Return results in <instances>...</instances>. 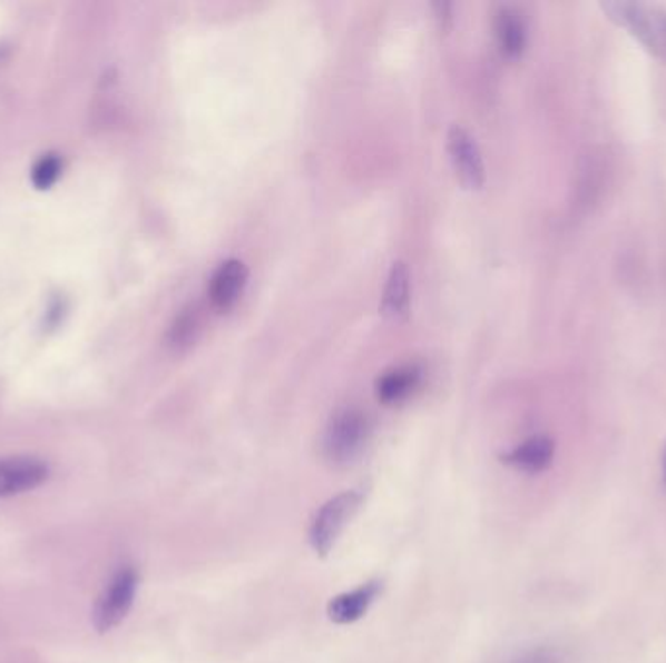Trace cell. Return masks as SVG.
Instances as JSON below:
<instances>
[{
    "instance_id": "6da1fadb",
    "label": "cell",
    "mask_w": 666,
    "mask_h": 663,
    "mask_svg": "<svg viewBox=\"0 0 666 663\" xmlns=\"http://www.w3.org/2000/svg\"><path fill=\"white\" fill-rule=\"evenodd\" d=\"M606 14L666 62V10L644 2H605Z\"/></svg>"
},
{
    "instance_id": "7a4b0ae2",
    "label": "cell",
    "mask_w": 666,
    "mask_h": 663,
    "mask_svg": "<svg viewBox=\"0 0 666 663\" xmlns=\"http://www.w3.org/2000/svg\"><path fill=\"white\" fill-rule=\"evenodd\" d=\"M371 434V423L363 410L341 409L333 415L324 434V454L335 465H347L361 455Z\"/></svg>"
},
{
    "instance_id": "3957f363",
    "label": "cell",
    "mask_w": 666,
    "mask_h": 663,
    "mask_svg": "<svg viewBox=\"0 0 666 663\" xmlns=\"http://www.w3.org/2000/svg\"><path fill=\"white\" fill-rule=\"evenodd\" d=\"M139 590V574L133 566H124L111 576L94 605L92 621L98 633H109L129 615Z\"/></svg>"
},
{
    "instance_id": "277c9868",
    "label": "cell",
    "mask_w": 666,
    "mask_h": 663,
    "mask_svg": "<svg viewBox=\"0 0 666 663\" xmlns=\"http://www.w3.org/2000/svg\"><path fill=\"white\" fill-rule=\"evenodd\" d=\"M363 504V494L356 491L337 494L319 509L311 525V545L320 556H326L335 543L340 540L341 533L347 527L351 517L355 516L356 509Z\"/></svg>"
},
{
    "instance_id": "5b68a950",
    "label": "cell",
    "mask_w": 666,
    "mask_h": 663,
    "mask_svg": "<svg viewBox=\"0 0 666 663\" xmlns=\"http://www.w3.org/2000/svg\"><path fill=\"white\" fill-rule=\"evenodd\" d=\"M49 478V465L36 455L0 457V498L30 493Z\"/></svg>"
},
{
    "instance_id": "8992f818",
    "label": "cell",
    "mask_w": 666,
    "mask_h": 663,
    "mask_svg": "<svg viewBox=\"0 0 666 663\" xmlns=\"http://www.w3.org/2000/svg\"><path fill=\"white\" fill-rule=\"evenodd\" d=\"M450 160L454 170L468 187H481L486 181V166L481 158L480 148L472 139V135L460 125H452L449 131Z\"/></svg>"
},
{
    "instance_id": "52a82bcc",
    "label": "cell",
    "mask_w": 666,
    "mask_h": 663,
    "mask_svg": "<svg viewBox=\"0 0 666 663\" xmlns=\"http://www.w3.org/2000/svg\"><path fill=\"white\" fill-rule=\"evenodd\" d=\"M380 592H382V584L374 580L356 587L353 592L337 595L327 605V617L335 625H351L366 615V611L371 610L372 603L376 602Z\"/></svg>"
},
{
    "instance_id": "ba28073f",
    "label": "cell",
    "mask_w": 666,
    "mask_h": 663,
    "mask_svg": "<svg viewBox=\"0 0 666 663\" xmlns=\"http://www.w3.org/2000/svg\"><path fill=\"white\" fill-rule=\"evenodd\" d=\"M248 280V269L244 263L238 259H228V261L221 263L215 275L210 278L209 296L210 301L217 308L226 309L233 306L234 301L238 300L244 286Z\"/></svg>"
},
{
    "instance_id": "9c48e42d",
    "label": "cell",
    "mask_w": 666,
    "mask_h": 663,
    "mask_svg": "<svg viewBox=\"0 0 666 663\" xmlns=\"http://www.w3.org/2000/svg\"><path fill=\"white\" fill-rule=\"evenodd\" d=\"M556 454V444L548 436H532L517 447H512L509 454L503 455V462L509 463L515 469L522 473H542L550 467Z\"/></svg>"
},
{
    "instance_id": "30bf717a",
    "label": "cell",
    "mask_w": 666,
    "mask_h": 663,
    "mask_svg": "<svg viewBox=\"0 0 666 663\" xmlns=\"http://www.w3.org/2000/svg\"><path fill=\"white\" fill-rule=\"evenodd\" d=\"M411 300V277L408 265L403 261H395L388 275L384 296L380 309L390 319H400L408 314Z\"/></svg>"
},
{
    "instance_id": "8fae6325",
    "label": "cell",
    "mask_w": 666,
    "mask_h": 663,
    "mask_svg": "<svg viewBox=\"0 0 666 663\" xmlns=\"http://www.w3.org/2000/svg\"><path fill=\"white\" fill-rule=\"evenodd\" d=\"M497 39L505 55L519 57L527 47V23L517 8L503 7L497 12Z\"/></svg>"
},
{
    "instance_id": "7c38bea8",
    "label": "cell",
    "mask_w": 666,
    "mask_h": 663,
    "mask_svg": "<svg viewBox=\"0 0 666 663\" xmlns=\"http://www.w3.org/2000/svg\"><path fill=\"white\" fill-rule=\"evenodd\" d=\"M421 370L418 366H398L394 370L386 372L376 382V395L380 402L398 403L418 387Z\"/></svg>"
},
{
    "instance_id": "4fadbf2b",
    "label": "cell",
    "mask_w": 666,
    "mask_h": 663,
    "mask_svg": "<svg viewBox=\"0 0 666 663\" xmlns=\"http://www.w3.org/2000/svg\"><path fill=\"white\" fill-rule=\"evenodd\" d=\"M199 329V311L194 306L184 309L176 321L172 325L170 339L174 347H182V345H189L195 339V333Z\"/></svg>"
},
{
    "instance_id": "5bb4252c",
    "label": "cell",
    "mask_w": 666,
    "mask_h": 663,
    "mask_svg": "<svg viewBox=\"0 0 666 663\" xmlns=\"http://www.w3.org/2000/svg\"><path fill=\"white\" fill-rule=\"evenodd\" d=\"M62 162L57 155H46L39 158L33 170H31V181L38 189H49L61 176Z\"/></svg>"
},
{
    "instance_id": "9a60e30c",
    "label": "cell",
    "mask_w": 666,
    "mask_h": 663,
    "mask_svg": "<svg viewBox=\"0 0 666 663\" xmlns=\"http://www.w3.org/2000/svg\"><path fill=\"white\" fill-rule=\"evenodd\" d=\"M507 663H567V660L559 650L550 649V646H538V649L522 652V654L512 657Z\"/></svg>"
},
{
    "instance_id": "2e32d148",
    "label": "cell",
    "mask_w": 666,
    "mask_h": 663,
    "mask_svg": "<svg viewBox=\"0 0 666 663\" xmlns=\"http://www.w3.org/2000/svg\"><path fill=\"white\" fill-rule=\"evenodd\" d=\"M665 477H666V455H665Z\"/></svg>"
}]
</instances>
